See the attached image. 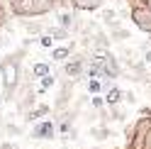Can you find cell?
Masks as SVG:
<instances>
[{
    "label": "cell",
    "mask_w": 151,
    "mask_h": 149,
    "mask_svg": "<svg viewBox=\"0 0 151 149\" xmlns=\"http://www.w3.org/2000/svg\"><path fill=\"white\" fill-rule=\"evenodd\" d=\"M32 44V39H24L22 46H17L15 51L10 54H3L0 56V86H3V95H5V103H12L15 100V93L22 83V64L27 56V46Z\"/></svg>",
    "instance_id": "cell-1"
},
{
    "label": "cell",
    "mask_w": 151,
    "mask_h": 149,
    "mask_svg": "<svg viewBox=\"0 0 151 149\" xmlns=\"http://www.w3.org/2000/svg\"><path fill=\"white\" fill-rule=\"evenodd\" d=\"M5 3L10 10V17H17V20L54 15V5L49 0H5Z\"/></svg>",
    "instance_id": "cell-2"
},
{
    "label": "cell",
    "mask_w": 151,
    "mask_h": 149,
    "mask_svg": "<svg viewBox=\"0 0 151 149\" xmlns=\"http://www.w3.org/2000/svg\"><path fill=\"white\" fill-rule=\"evenodd\" d=\"M76 81H68V78H61V83H56V95H54V103H51V115L54 113H63L68 110L73 98H76Z\"/></svg>",
    "instance_id": "cell-3"
},
{
    "label": "cell",
    "mask_w": 151,
    "mask_h": 149,
    "mask_svg": "<svg viewBox=\"0 0 151 149\" xmlns=\"http://www.w3.org/2000/svg\"><path fill=\"white\" fill-rule=\"evenodd\" d=\"M86 64H88V54H71V59H66L56 73H61L63 78L78 83L83 78V73H86Z\"/></svg>",
    "instance_id": "cell-4"
},
{
    "label": "cell",
    "mask_w": 151,
    "mask_h": 149,
    "mask_svg": "<svg viewBox=\"0 0 151 149\" xmlns=\"http://www.w3.org/2000/svg\"><path fill=\"white\" fill-rule=\"evenodd\" d=\"M129 20L139 32L151 37V7L149 5H132L129 7Z\"/></svg>",
    "instance_id": "cell-5"
},
{
    "label": "cell",
    "mask_w": 151,
    "mask_h": 149,
    "mask_svg": "<svg viewBox=\"0 0 151 149\" xmlns=\"http://www.w3.org/2000/svg\"><path fill=\"white\" fill-rule=\"evenodd\" d=\"M29 137L37 139V142H51V139H56V125H54V120L51 117H44L39 120V122H34L32 129H29Z\"/></svg>",
    "instance_id": "cell-6"
},
{
    "label": "cell",
    "mask_w": 151,
    "mask_h": 149,
    "mask_svg": "<svg viewBox=\"0 0 151 149\" xmlns=\"http://www.w3.org/2000/svg\"><path fill=\"white\" fill-rule=\"evenodd\" d=\"M76 49H78V42L68 39L66 44H56L54 49L49 51V59H51L54 64H63L66 59H71V54H76Z\"/></svg>",
    "instance_id": "cell-7"
},
{
    "label": "cell",
    "mask_w": 151,
    "mask_h": 149,
    "mask_svg": "<svg viewBox=\"0 0 151 149\" xmlns=\"http://www.w3.org/2000/svg\"><path fill=\"white\" fill-rule=\"evenodd\" d=\"M46 27H49V25L44 22V17H29V20H20V30H22L24 34H29V37H39V34H44Z\"/></svg>",
    "instance_id": "cell-8"
},
{
    "label": "cell",
    "mask_w": 151,
    "mask_h": 149,
    "mask_svg": "<svg viewBox=\"0 0 151 149\" xmlns=\"http://www.w3.org/2000/svg\"><path fill=\"white\" fill-rule=\"evenodd\" d=\"M73 12H98L100 7H105V0H68Z\"/></svg>",
    "instance_id": "cell-9"
},
{
    "label": "cell",
    "mask_w": 151,
    "mask_h": 149,
    "mask_svg": "<svg viewBox=\"0 0 151 149\" xmlns=\"http://www.w3.org/2000/svg\"><path fill=\"white\" fill-rule=\"evenodd\" d=\"M51 115V105L49 103H37L29 113H27L24 117H22V122H39V120H44V117H49Z\"/></svg>",
    "instance_id": "cell-10"
},
{
    "label": "cell",
    "mask_w": 151,
    "mask_h": 149,
    "mask_svg": "<svg viewBox=\"0 0 151 149\" xmlns=\"http://www.w3.org/2000/svg\"><path fill=\"white\" fill-rule=\"evenodd\" d=\"M54 20H56L59 27H63V30H68V32L76 27V22H78V20H76V12H71V10H56L54 12Z\"/></svg>",
    "instance_id": "cell-11"
},
{
    "label": "cell",
    "mask_w": 151,
    "mask_h": 149,
    "mask_svg": "<svg viewBox=\"0 0 151 149\" xmlns=\"http://www.w3.org/2000/svg\"><path fill=\"white\" fill-rule=\"evenodd\" d=\"M102 98H105V105L107 108H115V105L124 103V90H122L119 86H112V88H107L105 93H102Z\"/></svg>",
    "instance_id": "cell-12"
},
{
    "label": "cell",
    "mask_w": 151,
    "mask_h": 149,
    "mask_svg": "<svg viewBox=\"0 0 151 149\" xmlns=\"http://www.w3.org/2000/svg\"><path fill=\"white\" fill-rule=\"evenodd\" d=\"M107 37H110V42H112V44H124V42H129V39H132V32L127 30V27L115 25V27H110Z\"/></svg>",
    "instance_id": "cell-13"
},
{
    "label": "cell",
    "mask_w": 151,
    "mask_h": 149,
    "mask_svg": "<svg viewBox=\"0 0 151 149\" xmlns=\"http://www.w3.org/2000/svg\"><path fill=\"white\" fill-rule=\"evenodd\" d=\"M46 34L54 39V44H66L71 39V32L63 30V27H59V25H49V27H46Z\"/></svg>",
    "instance_id": "cell-14"
},
{
    "label": "cell",
    "mask_w": 151,
    "mask_h": 149,
    "mask_svg": "<svg viewBox=\"0 0 151 149\" xmlns=\"http://www.w3.org/2000/svg\"><path fill=\"white\" fill-rule=\"evenodd\" d=\"M88 135L95 139V142H100V144H102V142H107V139L115 135V132L110 129V125H93V127L88 129Z\"/></svg>",
    "instance_id": "cell-15"
},
{
    "label": "cell",
    "mask_w": 151,
    "mask_h": 149,
    "mask_svg": "<svg viewBox=\"0 0 151 149\" xmlns=\"http://www.w3.org/2000/svg\"><path fill=\"white\" fill-rule=\"evenodd\" d=\"M49 73H51V64H49V61H34V64H32L29 76H32L34 81H39V78H44V76H49Z\"/></svg>",
    "instance_id": "cell-16"
},
{
    "label": "cell",
    "mask_w": 151,
    "mask_h": 149,
    "mask_svg": "<svg viewBox=\"0 0 151 149\" xmlns=\"http://www.w3.org/2000/svg\"><path fill=\"white\" fill-rule=\"evenodd\" d=\"M100 22L107 25V27H115L117 25V10H112V7H100Z\"/></svg>",
    "instance_id": "cell-17"
},
{
    "label": "cell",
    "mask_w": 151,
    "mask_h": 149,
    "mask_svg": "<svg viewBox=\"0 0 151 149\" xmlns=\"http://www.w3.org/2000/svg\"><path fill=\"white\" fill-rule=\"evenodd\" d=\"M107 120H110V122H124V120H127V113L122 110V105H115V108L107 110Z\"/></svg>",
    "instance_id": "cell-18"
},
{
    "label": "cell",
    "mask_w": 151,
    "mask_h": 149,
    "mask_svg": "<svg viewBox=\"0 0 151 149\" xmlns=\"http://www.w3.org/2000/svg\"><path fill=\"white\" fill-rule=\"evenodd\" d=\"M56 83H59V76H56V73L51 71L49 76L39 78V83H37V86H39V88H44V90H51V88H56Z\"/></svg>",
    "instance_id": "cell-19"
},
{
    "label": "cell",
    "mask_w": 151,
    "mask_h": 149,
    "mask_svg": "<svg viewBox=\"0 0 151 149\" xmlns=\"http://www.w3.org/2000/svg\"><path fill=\"white\" fill-rule=\"evenodd\" d=\"M3 132H7L10 137H20V135H22V125H17V122H10V120H5V122H3Z\"/></svg>",
    "instance_id": "cell-20"
},
{
    "label": "cell",
    "mask_w": 151,
    "mask_h": 149,
    "mask_svg": "<svg viewBox=\"0 0 151 149\" xmlns=\"http://www.w3.org/2000/svg\"><path fill=\"white\" fill-rule=\"evenodd\" d=\"M86 90L90 93V95H102V81L100 78H90L86 83Z\"/></svg>",
    "instance_id": "cell-21"
},
{
    "label": "cell",
    "mask_w": 151,
    "mask_h": 149,
    "mask_svg": "<svg viewBox=\"0 0 151 149\" xmlns=\"http://www.w3.org/2000/svg\"><path fill=\"white\" fill-rule=\"evenodd\" d=\"M37 44H39L42 49H49V51H51L54 46H56V44H54V39H51V37L46 34V32H44V34H39V37H37Z\"/></svg>",
    "instance_id": "cell-22"
},
{
    "label": "cell",
    "mask_w": 151,
    "mask_h": 149,
    "mask_svg": "<svg viewBox=\"0 0 151 149\" xmlns=\"http://www.w3.org/2000/svg\"><path fill=\"white\" fill-rule=\"evenodd\" d=\"M10 22V10H7V3L5 0H0V30Z\"/></svg>",
    "instance_id": "cell-23"
},
{
    "label": "cell",
    "mask_w": 151,
    "mask_h": 149,
    "mask_svg": "<svg viewBox=\"0 0 151 149\" xmlns=\"http://www.w3.org/2000/svg\"><path fill=\"white\" fill-rule=\"evenodd\" d=\"M90 108L93 110H105V98L102 95H90Z\"/></svg>",
    "instance_id": "cell-24"
},
{
    "label": "cell",
    "mask_w": 151,
    "mask_h": 149,
    "mask_svg": "<svg viewBox=\"0 0 151 149\" xmlns=\"http://www.w3.org/2000/svg\"><path fill=\"white\" fill-rule=\"evenodd\" d=\"M0 149H22V147L17 142H12V139H3V142H0Z\"/></svg>",
    "instance_id": "cell-25"
},
{
    "label": "cell",
    "mask_w": 151,
    "mask_h": 149,
    "mask_svg": "<svg viewBox=\"0 0 151 149\" xmlns=\"http://www.w3.org/2000/svg\"><path fill=\"white\" fill-rule=\"evenodd\" d=\"M124 103L137 105V95H134V90H124Z\"/></svg>",
    "instance_id": "cell-26"
},
{
    "label": "cell",
    "mask_w": 151,
    "mask_h": 149,
    "mask_svg": "<svg viewBox=\"0 0 151 149\" xmlns=\"http://www.w3.org/2000/svg\"><path fill=\"white\" fill-rule=\"evenodd\" d=\"M132 5H151V0H132L129 7H132Z\"/></svg>",
    "instance_id": "cell-27"
},
{
    "label": "cell",
    "mask_w": 151,
    "mask_h": 149,
    "mask_svg": "<svg viewBox=\"0 0 151 149\" xmlns=\"http://www.w3.org/2000/svg\"><path fill=\"white\" fill-rule=\"evenodd\" d=\"M139 115H146V117L151 120V105H149V108H141V110H139Z\"/></svg>",
    "instance_id": "cell-28"
},
{
    "label": "cell",
    "mask_w": 151,
    "mask_h": 149,
    "mask_svg": "<svg viewBox=\"0 0 151 149\" xmlns=\"http://www.w3.org/2000/svg\"><path fill=\"white\" fill-rule=\"evenodd\" d=\"M5 105V95H3V90H0V108Z\"/></svg>",
    "instance_id": "cell-29"
},
{
    "label": "cell",
    "mask_w": 151,
    "mask_h": 149,
    "mask_svg": "<svg viewBox=\"0 0 151 149\" xmlns=\"http://www.w3.org/2000/svg\"><path fill=\"white\" fill-rule=\"evenodd\" d=\"M0 56H3V42H0Z\"/></svg>",
    "instance_id": "cell-30"
},
{
    "label": "cell",
    "mask_w": 151,
    "mask_h": 149,
    "mask_svg": "<svg viewBox=\"0 0 151 149\" xmlns=\"http://www.w3.org/2000/svg\"><path fill=\"white\" fill-rule=\"evenodd\" d=\"M115 149H127V147H115Z\"/></svg>",
    "instance_id": "cell-31"
},
{
    "label": "cell",
    "mask_w": 151,
    "mask_h": 149,
    "mask_svg": "<svg viewBox=\"0 0 151 149\" xmlns=\"http://www.w3.org/2000/svg\"><path fill=\"white\" fill-rule=\"evenodd\" d=\"M149 95H151V86H149Z\"/></svg>",
    "instance_id": "cell-32"
},
{
    "label": "cell",
    "mask_w": 151,
    "mask_h": 149,
    "mask_svg": "<svg viewBox=\"0 0 151 149\" xmlns=\"http://www.w3.org/2000/svg\"><path fill=\"white\" fill-rule=\"evenodd\" d=\"M90 149H100V147H90Z\"/></svg>",
    "instance_id": "cell-33"
},
{
    "label": "cell",
    "mask_w": 151,
    "mask_h": 149,
    "mask_svg": "<svg viewBox=\"0 0 151 149\" xmlns=\"http://www.w3.org/2000/svg\"><path fill=\"white\" fill-rule=\"evenodd\" d=\"M149 7H151V5H149Z\"/></svg>",
    "instance_id": "cell-34"
}]
</instances>
